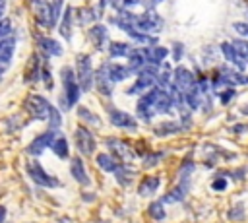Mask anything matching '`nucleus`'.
Listing matches in <instances>:
<instances>
[{
	"label": "nucleus",
	"mask_w": 248,
	"mask_h": 223,
	"mask_svg": "<svg viewBox=\"0 0 248 223\" xmlns=\"http://www.w3.org/2000/svg\"><path fill=\"white\" fill-rule=\"evenodd\" d=\"M62 83H64V109H70L79 99V85L76 83V74L70 66H64L60 72Z\"/></svg>",
	"instance_id": "nucleus-1"
},
{
	"label": "nucleus",
	"mask_w": 248,
	"mask_h": 223,
	"mask_svg": "<svg viewBox=\"0 0 248 223\" xmlns=\"http://www.w3.org/2000/svg\"><path fill=\"white\" fill-rule=\"evenodd\" d=\"M76 78L79 81V87L83 91L91 89L93 85V66H91V58L87 54H79L76 58Z\"/></svg>",
	"instance_id": "nucleus-2"
},
{
	"label": "nucleus",
	"mask_w": 248,
	"mask_h": 223,
	"mask_svg": "<svg viewBox=\"0 0 248 223\" xmlns=\"http://www.w3.org/2000/svg\"><path fill=\"white\" fill-rule=\"evenodd\" d=\"M50 109H52V105H50L45 97H41V95H29V97L25 99V111H27V112L31 114V118H35V120H46Z\"/></svg>",
	"instance_id": "nucleus-3"
},
{
	"label": "nucleus",
	"mask_w": 248,
	"mask_h": 223,
	"mask_svg": "<svg viewBox=\"0 0 248 223\" xmlns=\"http://www.w3.org/2000/svg\"><path fill=\"white\" fill-rule=\"evenodd\" d=\"M27 175L31 176V180L39 186H46V188H56L60 186L56 176H50L48 173H45V169L37 163V161H29L27 163Z\"/></svg>",
	"instance_id": "nucleus-4"
},
{
	"label": "nucleus",
	"mask_w": 248,
	"mask_h": 223,
	"mask_svg": "<svg viewBox=\"0 0 248 223\" xmlns=\"http://www.w3.org/2000/svg\"><path fill=\"white\" fill-rule=\"evenodd\" d=\"M172 76H174V81L170 83L180 95H186L192 87H194V83H196V78H194V74L188 70V68H184V66H178L174 72H172Z\"/></svg>",
	"instance_id": "nucleus-5"
},
{
	"label": "nucleus",
	"mask_w": 248,
	"mask_h": 223,
	"mask_svg": "<svg viewBox=\"0 0 248 223\" xmlns=\"http://www.w3.org/2000/svg\"><path fill=\"white\" fill-rule=\"evenodd\" d=\"M74 138H76V145H78L79 153L93 155V151H95V138H93V134L85 126H78Z\"/></svg>",
	"instance_id": "nucleus-6"
},
{
	"label": "nucleus",
	"mask_w": 248,
	"mask_h": 223,
	"mask_svg": "<svg viewBox=\"0 0 248 223\" xmlns=\"http://www.w3.org/2000/svg\"><path fill=\"white\" fill-rule=\"evenodd\" d=\"M33 8H35V16H37L41 25L54 27L56 19H54V14H52V6L46 0H33Z\"/></svg>",
	"instance_id": "nucleus-7"
},
{
	"label": "nucleus",
	"mask_w": 248,
	"mask_h": 223,
	"mask_svg": "<svg viewBox=\"0 0 248 223\" xmlns=\"http://www.w3.org/2000/svg\"><path fill=\"white\" fill-rule=\"evenodd\" d=\"M54 138H56V132H54V130H48V132H45V134H39V136L27 145V153H29V155H41L46 147H50V143L54 142Z\"/></svg>",
	"instance_id": "nucleus-8"
},
{
	"label": "nucleus",
	"mask_w": 248,
	"mask_h": 223,
	"mask_svg": "<svg viewBox=\"0 0 248 223\" xmlns=\"http://www.w3.org/2000/svg\"><path fill=\"white\" fill-rule=\"evenodd\" d=\"M107 111H108V118H110V122H112L114 126H118V128H130V130H134V128L138 126L136 118L130 116L128 112L118 111V109H114V107H107Z\"/></svg>",
	"instance_id": "nucleus-9"
},
{
	"label": "nucleus",
	"mask_w": 248,
	"mask_h": 223,
	"mask_svg": "<svg viewBox=\"0 0 248 223\" xmlns=\"http://www.w3.org/2000/svg\"><path fill=\"white\" fill-rule=\"evenodd\" d=\"M107 147L112 149V153H114L120 161L130 163V161L134 159V151L130 149V145H128L126 142L118 140V138H108V140H107Z\"/></svg>",
	"instance_id": "nucleus-10"
},
{
	"label": "nucleus",
	"mask_w": 248,
	"mask_h": 223,
	"mask_svg": "<svg viewBox=\"0 0 248 223\" xmlns=\"http://www.w3.org/2000/svg\"><path fill=\"white\" fill-rule=\"evenodd\" d=\"M136 112H138V118L141 120H151L155 114H153V89H149L145 95L140 97L138 101V107H136Z\"/></svg>",
	"instance_id": "nucleus-11"
},
{
	"label": "nucleus",
	"mask_w": 248,
	"mask_h": 223,
	"mask_svg": "<svg viewBox=\"0 0 248 223\" xmlns=\"http://www.w3.org/2000/svg\"><path fill=\"white\" fill-rule=\"evenodd\" d=\"M141 50H143L145 64H153V66H161V64L165 62L167 54H169V50H167L165 47H159V45H155V47H145V48H141Z\"/></svg>",
	"instance_id": "nucleus-12"
},
{
	"label": "nucleus",
	"mask_w": 248,
	"mask_h": 223,
	"mask_svg": "<svg viewBox=\"0 0 248 223\" xmlns=\"http://www.w3.org/2000/svg\"><path fill=\"white\" fill-rule=\"evenodd\" d=\"M105 70H107V76L112 83L124 81L128 76H132V70L128 66H122V64H105Z\"/></svg>",
	"instance_id": "nucleus-13"
},
{
	"label": "nucleus",
	"mask_w": 248,
	"mask_h": 223,
	"mask_svg": "<svg viewBox=\"0 0 248 223\" xmlns=\"http://www.w3.org/2000/svg\"><path fill=\"white\" fill-rule=\"evenodd\" d=\"M221 50H223L225 58H227L229 62H232V68H236V70L244 72L246 62H244V58H242V56L232 48V45H231V43H223V45H221Z\"/></svg>",
	"instance_id": "nucleus-14"
},
{
	"label": "nucleus",
	"mask_w": 248,
	"mask_h": 223,
	"mask_svg": "<svg viewBox=\"0 0 248 223\" xmlns=\"http://www.w3.org/2000/svg\"><path fill=\"white\" fill-rule=\"evenodd\" d=\"M89 39L95 45V48H103L108 43V31L105 25H93L89 29Z\"/></svg>",
	"instance_id": "nucleus-15"
},
{
	"label": "nucleus",
	"mask_w": 248,
	"mask_h": 223,
	"mask_svg": "<svg viewBox=\"0 0 248 223\" xmlns=\"http://www.w3.org/2000/svg\"><path fill=\"white\" fill-rule=\"evenodd\" d=\"M186 192H188V176L182 178V182H180L176 188L169 190V192L165 194L163 202H165V204H176V202H180V200L186 196Z\"/></svg>",
	"instance_id": "nucleus-16"
},
{
	"label": "nucleus",
	"mask_w": 248,
	"mask_h": 223,
	"mask_svg": "<svg viewBox=\"0 0 248 223\" xmlns=\"http://www.w3.org/2000/svg\"><path fill=\"white\" fill-rule=\"evenodd\" d=\"M37 41H39V47L45 54H48V56H60L62 54V47L58 41H54L50 37H37Z\"/></svg>",
	"instance_id": "nucleus-17"
},
{
	"label": "nucleus",
	"mask_w": 248,
	"mask_h": 223,
	"mask_svg": "<svg viewBox=\"0 0 248 223\" xmlns=\"http://www.w3.org/2000/svg\"><path fill=\"white\" fill-rule=\"evenodd\" d=\"M188 126H190V124L176 122V120H165V122H161V124L155 126V134H159V136L176 134V132H180V130H184V128H188Z\"/></svg>",
	"instance_id": "nucleus-18"
},
{
	"label": "nucleus",
	"mask_w": 248,
	"mask_h": 223,
	"mask_svg": "<svg viewBox=\"0 0 248 223\" xmlns=\"http://www.w3.org/2000/svg\"><path fill=\"white\" fill-rule=\"evenodd\" d=\"M95 81H97V89H99L103 95H110V93H112V81H110L108 76H107L105 64L95 72Z\"/></svg>",
	"instance_id": "nucleus-19"
},
{
	"label": "nucleus",
	"mask_w": 248,
	"mask_h": 223,
	"mask_svg": "<svg viewBox=\"0 0 248 223\" xmlns=\"http://www.w3.org/2000/svg\"><path fill=\"white\" fill-rule=\"evenodd\" d=\"M14 50H16V39L14 37L0 39V64H8L14 56Z\"/></svg>",
	"instance_id": "nucleus-20"
},
{
	"label": "nucleus",
	"mask_w": 248,
	"mask_h": 223,
	"mask_svg": "<svg viewBox=\"0 0 248 223\" xmlns=\"http://www.w3.org/2000/svg\"><path fill=\"white\" fill-rule=\"evenodd\" d=\"M70 173H72V176H74L79 184H89V176H87L85 167H83V163H81V159H79V157H74V159H72Z\"/></svg>",
	"instance_id": "nucleus-21"
},
{
	"label": "nucleus",
	"mask_w": 248,
	"mask_h": 223,
	"mask_svg": "<svg viewBox=\"0 0 248 223\" xmlns=\"http://www.w3.org/2000/svg\"><path fill=\"white\" fill-rule=\"evenodd\" d=\"M159 184H161V178H159V176H147V178H143L141 184L138 186V194H140V196H153V194L157 192Z\"/></svg>",
	"instance_id": "nucleus-22"
},
{
	"label": "nucleus",
	"mask_w": 248,
	"mask_h": 223,
	"mask_svg": "<svg viewBox=\"0 0 248 223\" xmlns=\"http://www.w3.org/2000/svg\"><path fill=\"white\" fill-rule=\"evenodd\" d=\"M97 165H99L103 171H107V173H114L120 163H118L112 155H108V153H99V155H97Z\"/></svg>",
	"instance_id": "nucleus-23"
},
{
	"label": "nucleus",
	"mask_w": 248,
	"mask_h": 223,
	"mask_svg": "<svg viewBox=\"0 0 248 223\" xmlns=\"http://www.w3.org/2000/svg\"><path fill=\"white\" fill-rule=\"evenodd\" d=\"M114 175H116L118 184H122V186H128L132 182V178H134V171L128 165H118V169L114 171Z\"/></svg>",
	"instance_id": "nucleus-24"
},
{
	"label": "nucleus",
	"mask_w": 248,
	"mask_h": 223,
	"mask_svg": "<svg viewBox=\"0 0 248 223\" xmlns=\"http://www.w3.org/2000/svg\"><path fill=\"white\" fill-rule=\"evenodd\" d=\"M130 45L128 43H118V41H114V43H110L108 45V54L112 56V58H118V56H128L130 54Z\"/></svg>",
	"instance_id": "nucleus-25"
},
{
	"label": "nucleus",
	"mask_w": 248,
	"mask_h": 223,
	"mask_svg": "<svg viewBox=\"0 0 248 223\" xmlns=\"http://www.w3.org/2000/svg\"><path fill=\"white\" fill-rule=\"evenodd\" d=\"M50 147H52V151H54L60 159H66V157H68V142H66V138L56 136L54 142L50 143Z\"/></svg>",
	"instance_id": "nucleus-26"
},
{
	"label": "nucleus",
	"mask_w": 248,
	"mask_h": 223,
	"mask_svg": "<svg viewBox=\"0 0 248 223\" xmlns=\"http://www.w3.org/2000/svg\"><path fill=\"white\" fill-rule=\"evenodd\" d=\"M60 35L64 39L72 37V8H66V12H64V17H62V23H60Z\"/></svg>",
	"instance_id": "nucleus-27"
},
{
	"label": "nucleus",
	"mask_w": 248,
	"mask_h": 223,
	"mask_svg": "<svg viewBox=\"0 0 248 223\" xmlns=\"http://www.w3.org/2000/svg\"><path fill=\"white\" fill-rule=\"evenodd\" d=\"M78 114H79L85 122H89V124H93V126H99V124H101L99 116H97L95 112H91L89 109H85V107H78Z\"/></svg>",
	"instance_id": "nucleus-28"
},
{
	"label": "nucleus",
	"mask_w": 248,
	"mask_h": 223,
	"mask_svg": "<svg viewBox=\"0 0 248 223\" xmlns=\"http://www.w3.org/2000/svg\"><path fill=\"white\" fill-rule=\"evenodd\" d=\"M231 45H232V48L244 58V62L248 64V41H240V39H236V41H231Z\"/></svg>",
	"instance_id": "nucleus-29"
},
{
	"label": "nucleus",
	"mask_w": 248,
	"mask_h": 223,
	"mask_svg": "<svg viewBox=\"0 0 248 223\" xmlns=\"http://www.w3.org/2000/svg\"><path fill=\"white\" fill-rule=\"evenodd\" d=\"M246 217V213H244V204H234L231 209H229V219H232V221H242Z\"/></svg>",
	"instance_id": "nucleus-30"
},
{
	"label": "nucleus",
	"mask_w": 248,
	"mask_h": 223,
	"mask_svg": "<svg viewBox=\"0 0 248 223\" xmlns=\"http://www.w3.org/2000/svg\"><path fill=\"white\" fill-rule=\"evenodd\" d=\"M48 124H50V130H58L60 128V124H62V118H60V112H58V109H50V112H48Z\"/></svg>",
	"instance_id": "nucleus-31"
},
{
	"label": "nucleus",
	"mask_w": 248,
	"mask_h": 223,
	"mask_svg": "<svg viewBox=\"0 0 248 223\" xmlns=\"http://www.w3.org/2000/svg\"><path fill=\"white\" fill-rule=\"evenodd\" d=\"M149 215L153 219H163L165 217V207H163V202H155L149 206Z\"/></svg>",
	"instance_id": "nucleus-32"
},
{
	"label": "nucleus",
	"mask_w": 248,
	"mask_h": 223,
	"mask_svg": "<svg viewBox=\"0 0 248 223\" xmlns=\"http://www.w3.org/2000/svg\"><path fill=\"white\" fill-rule=\"evenodd\" d=\"M10 33H12V21L10 19H2L0 21V39L10 37Z\"/></svg>",
	"instance_id": "nucleus-33"
},
{
	"label": "nucleus",
	"mask_w": 248,
	"mask_h": 223,
	"mask_svg": "<svg viewBox=\"0 0 248 223\" xmlns=\"http://www.w3.org/2000/svg\"><path fill=\"white\" fill-rule=\"evenodd\" d=\"M182 56H184V45H182L180 41L172 43V58H174V60H180Z\"/></svg>",
	"instance_id": "nucleus-34"
},
{
	"label": "nucleus",
	"mask_w": 248,
	"mask_h": 223,
	"mask_svg": "<svg viewBox=\"0 0 248 223\" xmlns=\"http://www.w3.org/2000/svg\"><path fill=\"white\" fill-rule=\"evenodd\" d=\"M163 157V153H149L147 157H145V161H143V167H153V165H157V161Z\"/></svg>",
	"instance_id": "nucleus-35"
},
{
	"label": "nucleus",
	"mask_w": 248,
	"mask_h": 223,
	"mask_svg": "<svg viewBox=\"0 0 248 223\" xmlns=\"http://www.w3.org/2000/svg\"><path fill=\"white\" fill-rule=\"evenodd\" d=\"M232 97H234V89H232V87H227V91L219 93V99H221V103H223V105H227Z\"/></svg>",
	"instance_id": "nucleus-36"
},
{
	"label": "nucleus",
	"mask_w": 248,
	"mask_h": 223,
	"mask_svg": "<svg viewBox=\"0 0 248 223\" xmlns=\"http://www.w3.org/2000/svg\"><path fill=\"white\" fill-rule=\"evenodd\" d=\"M232 27H234V31H236L238 35H242V37H248V23L236 21V23H232Z\"/></svg>",
	"instance_id": "nucleus-37"
},
{
	"label": "nucleus",
	"mask_w": 248,
	"mask_h": 223,
	"mask_svg": "<svg viewBox=\"0 0 248 223\" xmlns=\"http://www.w3.org/2000/svg\"><path fill=\"white\" fill-rule=\"evenodd\" d=\"M211 188H213V190H225V188H227V180L219 176V178H215V180H213Z\"/></svg>",
	"instance_id": "nucleus-38"
},
{
	"label": "nucleus",
	"mask_w": 248,
	"mask_h": 223,
	"mask_svg": "<svg viewBox=\"0 0 248 223\" xmlns=\"http://www.w3.org/2000/svg\"><path fill=\"white\" fill-rule=\"evenodd\" d=\"M246 130H248L246 124H238V126H234V132H246Z\"/></svg>",
	"instance_id": "nucleus-39"
},
{
	"label": "nucleus",
	"mask_w": 248,
	"mask_h": 223,
	"mask_svg": "<svg viewBox=\"0 0 248 223\" xmlns=\"http://www.w3.org/2000/svg\"><path fill=\"white\" fill-rule=\"evenodd\" d=\"M4 217H6V209H4L2 206H0V223L4 221Z\"/></svg>",
	"instance_id": "nucleus-40"
},
{
	"label": "nucleus",
	"mask_w": 248,
	"mask_h": 223,
	"mask_svg": "<svg viewBox=\"0 0 248 223\" xmlns=\"http://www.w3.org/2000/svg\"><path fill=\"white\" fill-rule=\"evenodd\" d=\"M4 8H6V0H0V16L4 14Z\"/></svg>",
	"instance_id": "nucleus-41"
},
{
	"label": "nucleus",
	"mask_w": 248,
	"mask_h": 223,
	"mask_svg": "<svg viewBox=\"0 0 248 223\" xmlns=\"http://www.w3.org/2000/svg\"><path fill=\"white\" fill-rule=\"evenodd\" d=\"M246 17H248V8H246Z\"/></svg>",
	"instance_id": "nucleus-42"
},
{
	"label": "nucleus",
	"mask_w": 248,
	"mask_h": 223,
	"mask_svg": "<svg viewBox=\"0 0 248 223\" xmlns=\"http://www.w3.org/2000/svg\"><path fill=\"white\" fill-rule=\"evenodd\" d=\"M0 74H2V68H0Z\"/></svg>",
	"instance_id": "nucleus-43"
},
{
	"label": "nucleus",
	"mask_w": 248,
	"mask_h": 223,
	"mask_svg": "<svg viewBox=\"0 0 248 223\" xmlns=\"http://www.w3.org/2000/svg\"><path fill=\"white\" fill-rule=\"evenodd\" d=\"M155 2H161V0H155Z\"/></svg>",
	"instance_id": "nucleus-44"
}]
</instances>
